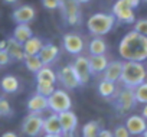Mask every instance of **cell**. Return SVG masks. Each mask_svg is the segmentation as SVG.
<instances>
[{
	"mask_svg": "<svg viewBox=\"0 0 147 137\" xmlns=\"http://www.w3.org/2000/svg\"><path fill=\"white\" fill-rule=\"evenodd\" d=\"M113 136H114V137H130L131 134H130V131L127 130L125 126L120 124V126H117L115 130L113 131Z\"/></svg>",
	"mask_w": 147,
	"mask_h": 137,
	"instance_id": "836d02e7",
	"label": "cell"
},
{
	"mask_svg": "<svg viewBox=\"0 0 147 137\" xmlns=\"http://www.w3.org/2000/svg\"><path fill=\"white\" fill-rule=\"evenodd\" d=\"M28 110H29V113H36V114L43 113L45 110H48V97H43V95L35 92L28 100Z\"/></svg>",
	"mask_w": 147,
	"mask_h": 137,
	"instance_id": "9a60e30c",
	"label": "cell"
},
{
	"mask_svg": "<svg viewBox=\"0 0 147 137\" xmlns=\"http://www.w3.org/2000/svg\"><path fill=\"white\" fill-rule=\"evenodd\" d=\"M113 15L115 18V20L121 22V23H134L136 22V15H134V9H131L130 6H127V3L124 0H117L113 5Z\"/></svg>",
	"mask_w": 147,
	"mask_h": 137,
	"instance_id": "30bf717a",
	"label": "cell"
},
{
	"mask_svg": "<svg viewBox=\"0 0 147 137\" xmlns=\"http://www.w3.org/2000/svg\"><path fill=\"white\" fill-rule=\"evenodd\" d=\"M147 80V68L143 65V62H134V61H124L123 62V72L120 81L127 88H136L141 82Z\"/></svg>",
	"mask_w": 147,
	"mask_h": 137,
	"instance_id": "7a4b0ae2",
	"label": "cell"
},
{
	"mask_svg": "<svg viewBox=\"0 0 147 137\" xmlns=\"http://www.w3.org/2000/svg\"><path fill=\"white\" fill-rule=\"evenodd\" d=\"M43 131H45V134H62L58 114L53 113L49 117L43 118Z\"/></svg>",
	"mask_w": 147,
	"mask_h": 137,
	"instance_id": "ffe728a7",
	"label": "cell"
},
{
	"mask_svg": "<svg viewBox=\"0 0 147 137\" xmlns=\"http://www.w3.org/2000/svg\"><path fill=\"white\" fill-rule=\"evenodd\" d=\"M32 36H33V32H32L30 26L26 25V23H19V25L15 28L13 35H12V38H15V39H16L18 42H20L22 45H23L29 38H32Z\"/></svg>",
	"mask_w": 147,
	"mask_h": 137,
	"instance_id": "cb8c5ba5",
	"label": "cell"
},
{
	"mask_svg": "<svg viewBox=\"0 0 147 137\" xmlns=\"http://www.w3.org/2000/svg\"><path fill=\"white\" fill-rule=\"evenodd\" d=\"M124 2H125L127 6H130L131 9H136V7H138V5H140L141 0H124Z\"/></svg>",
	"mask_w": 147,
	"mask_h": 137,
	"instance_id": "8d00e7d4",
	"label": "cell"
},
{
	"mask_svg": "<svg viewBox=\"0 0 147 137\" xmlns=\"http://www.w3.org/2000/svg\"><path fill=\"white\" fill-rule=\"evenodd\" d=\"M58 80V75L49 65H43L40 70L36 72V82H43V84H55Z\"/></svg>",
	"mask_w": 147,
	"mask_h": 137,
	"instance_id": "44dd1931",
	"label": "cell"
},
{
	"mask_svg": "<svg viewBox=\"0 0 147 137\" xmlns=\"http://www.w3.org/2000/svg\"><path fill=\"white\" fill-rule=\"evenodd\" d=\"M136 32H138L140 35L147 36V19H138L134 22V29Z\"/></svg>",
	"mask_w": 147,
	"mask_h": 137,
	"instance_id": "1f68e13d",
	"label": "cell"
},
{
	"mask_svg": "<svg viewBox=\"0 0 147 137\" xmlns=\"http://www.w3.org/2000/svg\"><path fill=\"white\" fill-rule=\"evenodd\" d=\"M146 2H147V0H146Z\"/></svg>",
	"mask_w": 147,
	"mask_h": 137,
	"instance_id": "f6af8a7d",
	"label": "cell"
},
{
	"mask_svg": "<svg viewBox=\"0 0 147 137\" xmlns=\"http://www.w3.org/2000/svg\"><path fill=\"white\" fill-rule=\"evenodd\" d=\"M117 100H115V107L120 113H128L130 110H133L137 104L136 101V95H134V90L133 88H127L124 87V90H121L120 92H117Z\"/></svg>",
	"mask_w": 147,
	"mask_h": 137,
	"instance_id": "52a82bcc",
	"label": "cell"
},
{
	"mask_svg": "<svg viewBox=\"0 0 147 137\" xmlns=\"http://www.w3.org/2000/svg\"><path fill=\"white\" fill-rule=\"evenodd\" d=\"M71 107H72V100L65 90H55V92L51 97H48V108L55 114L68 111L71 110Z\"/></svg>",
	"mask_w": 147,
	"mask_h": 137,
	"instance_id": "277c9868",
	"label": "cell"
},
{
	"mask_svg": "<svg viewBox=\"0 0 147 137\" xmlns=\"http://www.w3.org/2000/svg\"><path fill=\"white\" fill-rule=\"evenodd\" d=\"M77 2H78L80 5H85V3H88V2H91V0H77Z\"/></svg>",
	"mask_w": 147,
	"mask_h": 137,
	"instance_id": "7bdbcfd3",
	"label": "cell"
},
{
	"mask_svg": "<svg viewBox=\"0 0 147 137\" xmlns=\"http://www.w3.org/2000/svg\"><path fill=\"white\" fill-rule=\"evenodd\" d=\"M38 56L40 58L43 65H51L59 56V48L56 45H53V43H45Z\"/></svg>",
	"mask_w": 147,
	"mask_h": 137,
	"instance_id": "e0dca14e",
	"label": "cell"
},
{
	"mask_svg": "<svg viewBox=\"0 0 147 137\" xmlns=\"http://www.w3.org/2000/svg\"><path fill=\"white\" fill-rule=\"evenodd\" d=\"M13 114V110L9 104V101L3 97H0V117H9Z\"/></svg>",
	"mask_w": 147,
	"mask_h": 137,
	"instance_id": "4dcf8cb0",
	"label": "cell"
},
{
	"mask_svg": "<svg viewBox=\"0 0 147 137\" xmlns=\"http://www.w3.org/2000/svg\"><path fill=\"white\" fill-rule=\"evenodd\" d=\"M7 40V53L10 56V59L13 61H25V51H23V45L20 42H18L15 38H9L6 39Z\"/></svg>",
	"mask_w": 147,
	"mask_h": 137,
	"instance_id": "ac0fdd59",
	"label": "cell"
},
{
	"mask_svg": "<svg viewBox=\"0 0 147 137\" xmlns=\"http://www.w3.org/2000/svg\"><path fill=\"white\" fill-rule=\"evenodd\" d=\"M10 56L7 53V51H0V66H5L10 62Z\"/></svg>",
	"mask_w": 147,
	"mask_h": 137,
	"instance_id": "e575fe53",
	"label": "cell"
},
{
	"mask_svg": "<svg viewBox=\"0 0 147 137\" xmlns=\"http://www.w3.org/2000/svg\"><path fill=\"white\" fill-rule=\"evenodd\" d=\"M43 131V118L40 114L29 113L22 123V133L28 137H38Z\"/></svg>",
	"mask_w": 147,
	"mask_h": 137,
	"instance_id": "8992f818",
	"label": "cell"
},
{
	"mask_svg": "<svg viewBox=\"0 0 147 137\" xmlns=\"http://www.w3.org/2000/svg\"><path fill=\"white\" fill-rule=\"evenodd\" d=\"M56 87L55 84H43V82H36V92L43 95V97H51L55 92Z\"/></svg>",
	"mask_w": 147,
	"mask_h": 137,
	"instance_id": "f546056e",
	"label": "cell"
},
{
	"mask_svg": "<svg viewBox=\"0 0 147 137\" xmlns=\"http://www.w3.org/2000/svg\"><path fill=\"white\" fill-rule=\"evenodd\" d=\"M62 0H42V6L46 10H56L61 7Z\"/></svg>",
	"mask_w": 147,
	"mask_h": 137,
	"instance_id": "d6a6232c",
	"label": "cell"
},
{
	"mask_svg": "<svg viewBox=\"0 0 147 137\" xmlns=\"http://www.w3.org/2000/svg\"><path fill=\"white\" fill-rule=\"evenodd\" d=\"M100 124L98 121H88L82 127V137H97L100 133Z\"/></svg>",
	"mask_w": 147,
	"mask_h": 137,
	"instance_id": "83f0119b",
	"label": "cell"
},
{
	"mask_svg": "<svg viewBox=\"0 0 147 137\" xmlns=\"http://www.w3.org/2000/svg\"><path fill=\"white\" fill-rule=\"evenodd\" d=\"M97 137H114V136H113V131H110V130H105V128H101Z\"/></svg>",
	"mask_w": 147,
	"mask_h": 137,
	"instance_id": "d590c367",
	"label": "cell"
},
{
	"mask_svg": "<svg viewBox=\"0 0 147 137\" xmlns=\"http://www.w3.org/2000/svg\"><path fill=\"white\" fill-rule=\"evenodd\" d=\"M43 40L38 36H32L29 38L25 43H23V51H25V55H39L40 49L43 48Z\"/></svg>",
	"mask_w": 147,
	"mask_h": 137,
	"instance_id": "603a6c76",
	"label": "cell"
},
{
	"mask_svg": "<svg viewBox=\"0 0 147 137\" xmlns=\"http://www.w3.org/2000/svg\"><path fill=\"white\" fill-rule=\"evenodd\" d=\"M6 48H7V40L6 39L0 40V51H6Z\"/></svg>",
	"mask_w": 147,
	"mask_h": 137,
	"instance_id": "f35d334b",
	"label": "cell"
},
{
	"mask_svg": "<svg viewBox=\"0 0 147 137\" xmlns=\"http://www.w3.org/2000/svg\"><path fill=\"white\" fill-rule=\"evenodd\" d=\"M62 46L63 49L71 53V55H80L84 51V39L78 35V33H65L62 38Z\"/></svg>",
	"mask_w": 147,
	"mask_h": 137,
	"instance_id": "8fae6325",
	"label": "cell"
},
{
	"mask_svg": "<svg viewBox=\"0 0 147 137\" xmlns=\"http://www.w3.org/2000/svg\"><path fill=\"white\" fill-rule=\"evenodd\" d=\"M25 65H26V68H28L30 72L36 74L40 68L43 66V62L40 61V58L38 55H26L25 56Z\"/></svg>",
	"mask_w": 147,
	"mask_h": 137,
	"instance_id": "4316f807",
	"label": "cell"
},
{
	"mask_svg": "<svg viewBox=\"0 0 147 137\" xmlns=\"http://www.w3.org/2000/svg\"><path fill=\"white\" fill-rule=\"evenodd\" d=\"M124 126L127 127V130L133 136H140V134H143L147 130V121L141 115H130L125 120V124Z\"/></svg>",
	"mask_w": 147,
	"mask_h": 137,
	"instance_id": "5bb4252c",
	"label": "cell"
},
{
	"mask_svg": "<svg viewBox=\"0 0 147 137\" xmlns=\"http://www.w3.org/2000/svg\"><path fill=\"white\" fill-rule=\"evenodd\" d=\"M58 80L61 81V84L66 88V90H75L81 85L80 82V78L75 72V70H74L72 63L71 65H65L62 66L59 72H58Z\"/></svg>",
	"mask_w": 147,
	"mask_h": 137,
	"instance_id": "9c48e42d",
	"label": "cell"
},
{
	"mask_svg": "<svg viewBox=\"0 0 147 137\" xmlns=\"http://www.w3.org/2000/svg\"><path fill=\"white\" fill-rule=\"evenodd\" d=\"M35 16H36V10L33 6L30 5H22L19 7H16L12 13V18L13 20L19 25V23H30L32 20H35Z\"/></svg>",
	"mask_w": 147,
	"mask_h": 137,
	"instance_id": "4fadbf2b",
	"label": "cell"
},
{
	"mask_svg": "<svg viewBox=\"0 0 147 137\" xmlns=\"http://www.w3.org/2000/svg\"><path fill=\"white\" fill-rule=\"evenodd\" d=\"M72 66H74V70H75V72H77V75L80 78L81 85L88 84L90 80H91V75H92L91 74V68H90V59L82 56V55H80L75 59V62L72 63Z\"/></svg>",
	"mask_w": 147,
	"mask_h": 137,
	"instance_id": "7c38bea8",
	"label": "cell"
},
{
	"mask_svg": "<svg viewBox=\"0 0 147 137\" xmlns=\"http://www.w3.org/2000/svg\"><path fill=\"white\" fill-rule=\"evenodd\" d=\"M141 117H144V118L147 120V104H144V107H143V110H141Z\"/></svg>",
	"mask_w": 147,
	"mask_h": 137,
	"instance_id": "ab89813d",
	"label": "cell"
},
{
	"mask_svg": "<svg viewBox=\"0 0 147 137\" xmlns=\"http://www.w3.org/2000/svg\"><path fill=\"white\" fill-rule=\"evenodd\" d=\"M2 137H19V136L16 133H13V131H6V133L2 134Z\"/></svg>",
	"mask_w": 147,
	"mask_h": 137,
	"instance_id": "74e56055",
	"label": "cell"
},
{
	"mask_svg": "<svg viewBox=\"0 0 147 137\" xmlns=\"http://www.w3.org/2000/svg\"><path fill=\"white\" fill-rule=\"evenodd\" d=\"M43 137H62V134H45Z\"/></svg>",
	"mask_w": 147,
	"mask_h": 137,
	"instance_id": "b9f144b4",
	"label": "cell"
},
{
	"mask_svg": "<svg viewBox=\"0 0 147 137\" xmlns=\"http://www.w3.org/2000/svg\"><path fill=\"white\" fill-rule=\"evenodd\" d=\"M117 85L115 82L107 81V80H101L98 84V94L104 98H111L114 95H117Z\"/></svg>",
	"mask_w": 147,
	"mask_h": 137,
	"instance_id": "d4e9b609",
	"label": "cell"
},
{
	"mask_svg": "<svg viewBox=\"0 0 147 137\" xmlns=\"http://www.w3.org/2000/svg\"><path fill=\"white\" fill-rule=\"evenodd\" d=\"M134 95L138 104H147V81L141 82L134 88Z\"/></svg>",
	"mask_w": 147,
	"mask_h": 137,
	"instance_id": "f1b7e54d",
	"label": "cell"
},
{
	"mask_svg": "<svg viewBox=\"0 0 147 137\" xmlns=\"http://www.w3.org/2000/svg\"><path fill=\"white\" fill-rule=\"evenodd\" d=\"M62 18L65 19V22L71 26H75L81 22L82 16L80 12V3L77 0H62L61 7H59Z\"/></svg>",
	"mask_w": 147,
	"mask_h": 137,
	"instance_id": "5b68a950",
	"label": "cell"
},
{
	"mask_svg": "<svg viewBox=\"0 0 147 137\" xmlns=\"http://www.w3.org/2000/svg\"><path fill=\"white\" fill-rule=\"evenodd\" d=\"M143 137H147V130H146V131L143 133Z\"/></svg>",
	"mask_w": 147,
	"mask_h": 137,
	"instance_id": "ee69618b",
	"label": "cell"
},
{
	"mask_svg": "<svg viewBox=\"0 0 147 137\" xmlns=\"http://www.w3.org/2000/svg\"><path fill=\"white\" fill-rule=\"evenodd\" d=\"M90 59V68H91V74L98 75L105 71V68L108 65V59L105 55H91Z\"/></svg>",
	"mask_w": 147,
	"mask_h": 137,
	"instance_id": "d6986e66",
	"label": "cell"
},
{
	"mask_svg": "<svg viewBox=\"0 0 147 137\" xmlns=\"http://www.w3.org/2000/svg\"><path fill=\"white\" fill-rule=\"evenodd\" d=\"M88 51L91 55H105L107 52V43L104 39H101L100 36H95L88 46Z\"/></svg>",
	"mask_w": 147,
	"mask_h": 137,
	"instance_id": "484cf974",
	"label": "cell"
},
{
	"mask_svg": "<svg viewBox=\"0 0 147 137\" xmlns=\"http://www.w3.org/2000/svg\"><path fill=\"white\" fill-rule=\"evenodd\" d=\"M118 53L124 61L144 62L147 59V36L136 30L127 32L120 40Z\"/></svg>",
	"mask_w": 147,
	"mask_h": 137,
	"instance_id": "6da1fadb",
	"label": "cell"
},
{
	"mask_svg": "<svg viewBox=\"0 0 147 137\" xmlns=\"http://www.w3.org/2000/svg\"><path fill=\"white\" fill-rule=\"evenodd\" d=\"M0 88L7 94H15L20 88V82L15 75H5L0 80Z\"/></svg>",
	"mask_w": 147,
	"mask_h": 137,
	"instance_id": "7402d4cb",
	"label": "cell"
},
{
	"mask_svg": "<svg viewBox=\"0 0 147 137\" xmlns=\"http://www.w3.org/2000/svg\"><path fill=\"white\" fill-rule=\"evenodd\" d=\"M58 117H59V123H61V128H62V136L74 137L75 130L78 127V117H77V114L74 111H71V110H68V111L59 113Z\"/></svg>",
	"mask_w": 147,
	"mask_h": 137,
	"instance_id": "ba28073f",
	"label": "cell"
},
{
	"mask_svg": "<svg viewBox=\"0 0 147 137\" xmlns=\"http://www.w3.org/2000/svg\"><path fill=\"white\" fill-rule=\"evenodd\" d=\"M115 18L113 13H94L87 20V29L91 35L102 36L113 30Z\"/></svg>",
	"mask_w": 147,
	"mask_h": 137,
	"instance_id": "3957f363",
	"label": "cell"
},
{
	"mask_svg": "<svg viewBox=\"0 0 147 137\" xmlns=\"http://www.w3.org/2000/svg\"><path fill=\"white\" fill-rule=\"evenodd\" d=\"M121 72H123V62L121 61L108 62L105 71L102 72L104 74L102 80H107V81H111V82H117L121 78Z\"/></svg>",
	"mask_w": 147,
	"mask_h": 137,
	"instance_id": "2e32d148",
	"label": "cell"
},
{
	"mask_svg": "<svg viewBox=\"0 0 147 137\" xmlns=\"http://www.w3.org/2000/svg\"><path fill=\"white\" fill-rule=\"evenodd\" d=\"M5 3H7V5H15V3H18L19 0H3Z\"/></svg>",
	"mask_w": 147,
	"mask_h": 137,
	"instance_id": "60d3db41",
	"label": "cell"
}]
</instances>
